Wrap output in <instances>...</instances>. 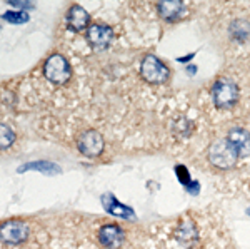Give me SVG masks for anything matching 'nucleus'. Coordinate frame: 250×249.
<instances>
[{
  "mask_svg": "<svg viewBox=\"0 0 250 249\" xmlns=\"http://www.w3.org/2000/svg\"><path fill=\"white\" fill-rule=\"evenodd\" d=\"M104 136L99 131L88 129L83 131L77 137V149L82 152L85 158H99L104 152Z\"/></svg>",
  "mask_w": 250,
  "mask_h": 249,
  "instance_id": "5",
  "label": "nucleus"
},
{
  "mask_svg": "<svg viewBox=\"0 0 250 249\" xmlns=\"http://www.w3.org/2000/svg\"><path fill=\"white\" fill-rule=\"evenodd\" d=\"M102 204L104 207L110 212V214H117V216H122V218H128V216L132 214V209H128V207L122 206V204L117 203V199L110 198V196H105V198H102Z\"/></svg>",
  "mask_w": 250,
  "mask_h": 249,
  "instance_id": "14",
  "label": "nucleus"
},
{
  "mask_svg": "<svg viewBox=\"0 0 250 249\" xmlns=\"http://www.w3.org/2000/svg\"><path fill=\"white\" fill-rule=\"evenodd\" d=\"M25 171H39V172H45V174H57V172H60V167L54 162H48V160H39V162H29L25 166L19 167V172H25Z\"/></svg>",
  "mask_w": 250,
  "mask_h": 249,
  "instance_id": "13",
  "label": "nucleus"
},
{
  "mask_svg": "<svg viewBox=\"0 0 250 249\" xmlns=\"http://www.w3.org/2000/svg\"><path fill=\"white\" fill-rule=\"evenodd\" d=\"M65 22L68 25V29L74 32H80L90 23V15L87 14V10L80 5H72L67 12Z\"/></svg>",
  "mask_w": 250,
  "mask_h": 249,
  "instance_id": "11",
  "label": "nucleus"
},
{
  "mask_svg": "<svg viewBox=\"0 0 250 249\" xmlns=\"http://www.w3.org/2000/svg\"><path fill=\"white\" fill-rule=\"evenodd\" d=\"M185 9L187 5L182 0H162V2L157 3V10L159 15L162 17L165 22H179L180 19H184Z\"/></svg>",
  "mask_w": 250,
  "mask_h": 249,
  "instance_id": "9",
  "label": "nucleus"
},
{
  "mask_svg": "<svg viewBox=\"0 0 250 249\" xmlns=\"http://www.w3.org/2000/svg\"><path fill=\"white\" fill-rule=\"evenodd\" d=\"M29 238V226L23 221L12 219L0 224V239L7 244H20Z\"/></svg>",
  "mask_w": 250,
  "mask_h": 249,
  "instance_id": "6",
  "label": "nucleus"
},
{
  "mask_svg": "<svg viewBox=\"0 0 250 249\" xmlns=\"http://www.w3.org/2000/svg\"><path fill=\"white\" fill-rule=\"evenodd\" d=\"M227 140L235 147L240 159L249 158L250 156V132L242 129V127H233V129H230V132H229Z\"/></svg>",
  "mask_w": 250,
  "mask_h": 249,
  "instance_id": "10",
  "label": "nucleus"
},
{
  "mask_svg": "<svg viewBox=\"0 0 250 249\" xmlns=\"http://www.w3.org/2000/svg\"><path fill=\"white\" fill-rule=\"evenodd\" d=\"M3 20H7V22L10 23H15V25H19V23H23L29 20V14L23 10H14V12H5V14L2 15Z\"/></svg>",
  "mask_w": 250,
  "mask_h": 249,
  "instance_id": "17",
  "label": "nucleus"
},
{
  "mask_svg": "<svg viewBox=\"0 0 250 249\" xmlns=\"http://www.w3.org/2000/svg\"><path fill=\"white\" fill-rule=\"evenodd\" d=\"M208 160L212 166H215L217 169H232L239 162V154H237L235 147L225 139H219L210 146L207 154Z\"/></svg>",
  "mask_w": 250,
  "mask_h": 249,
  "instance_id": "1",
  "label": "nucleus"
},
{
  "mask_svg": "<svg viewBox=\"0 0 250 249\" xmlns=\"http://www.w3.org/2000/svg\"><path fill=\"white\" fill-rule=\"evenodd\" d=\"M177 238L185 246H190V243H195L197 241V231L192 224H185V226H180L179 231H177Z\"/></svg>",
  "mask_w": 250,
  "mask_h": 249,
  "instance_id": "15",
  "label": "nucleus"
},
{
  "mask_svg": "<svg viewBox=\"0 0 250 249\" xmlns=\"http://www.w3.org/2000/svg\"><path fill=\"white\" fill-rule=\"evenodd\" d=\"M43 74L50 82L62 86V84H67L68 79L72 77V67L63 55L54 54L43 64Z\"/></svg>",
  "mask_w": 250,
  "mask_h": 249,
  "instance_id": "4",
  "label": "nucleus"
},
{
  "mask_svg": "<svg viewBox=\"0 0 250 249\" xmlns=\"http://www.w3.org/2000/svg\"><path fill=\"white\" fill-rule=\"evenodd\" d=\"M212 100L219 109H232L239 100V86L229 77H220L212 87Z\"/></svg>",
  "mask_w": 250,
  "mask_h": 249,
  "instance_id": "2",
  "label": "nucleus"
},
{
  "mask_svg": "<svg viewBox=\"0 0 250 249\" xmlns=\"http://www.w3.org/2000/svg\"><path fill=\"white\" fill-rule=\"evenodd\" d=\"M12 7H20V9H32L34 3L32 2H9Z\"/></svg>",
  "mask_w": 250,
  "mask_h": 249,
  "instance_id": "18",
  "label": "nucleus"
},
{
  "mask_svg": "<svg viewBox=\"0 0 250 249\" xmlns=\"http://www.w3.org/2000/svg\"><path fill=\"white\" fill-rule=\"evenodd\" d=\"M125 232L117 224H107L99 229V241L107 249H119L124 244Z\"/></svg>",
  "mask_w": 250,
  "mask_h": 249,
  "instance_id": "8",
  "label": "nucleus"
},
{
  "mask_svg": "<svg viewBox=\"0 0 250 249\" xmlns=\"http://www.w3.org/2000/svg\"><path fill=\"white\" fill-rule=\"evenodd\" d=\"M114 39V29L104 23H94L87 30V40L95 50H104L110 45Z\"/></svg>",
  "mask_w": 250,
  "mask_h": 249,
  "instance_id": "7",
  "label": "nucleus"
},
{
  "mask_svg": "<svg viewBox=\"0 0 250 249\" xmlns=\"http://www.w3.org/2000/svg\"><path fill=\"white\" fill-rule=\"evenodd\" d=\"M140 74H142V77L147 80L148 84H157V86L165 84L170 79V70H168V67L165 66L162 60L157 59L155 55H152V54L145 55L142 59V62H140Z\"/></svg>",
  "mask_w": 250,
  "mask_h": 249,
  "instance_id": "3",
  "label": "nucleus"
},
{
  "mask_svg": "<svg viewBox=\"0 0 250 249\" xmlns=\"http://www.w3.org/2000/svg\"><path fill=\"white\" fill-rule=\"evenodd\" d=\"M229 35L235 42H245L247 39H250V22L245 19L232 20L230 27H229Z\"/></svg>",
  "mask_w": 250,
  "mask_h": 249,
  "instance_id": "12",
  "label": "nucleus"
},
{
  "mask_svg": "<svg viewBox=\"0 0 250 249\" xmlns=\"http://www.w3.org/2000/svg\"><path fill=\"white\" fill-rule=\"evenodd\" d=\"M15 140V132L10 129L7 124L0 122V151L2 149H9Z\"/></svg>",
  "mask_w": 250,
  "mask_h": 249,
  "instance_id": "16",
  "label": "nucleus"
}]
</instances>
